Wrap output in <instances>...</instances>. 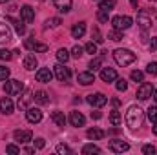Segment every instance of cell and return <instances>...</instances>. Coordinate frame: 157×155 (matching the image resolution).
<instances>
[{
    "mask_svg": "<svg viewBox=\"0 0 157 155\" xmlns=\"http://www.w3.org/2000/svg\"><path fill=\"white\" fill-rule=\"evenodd\" d=\"M143 122H144V112L139 106H132L126 112V124H128V128H132V130L141 128Z\"/></svg>",
    "mask_w": 157,
    "mask_h": 155,
    "instance_id": "cell-1",
    "label": "cell"
},
{
    "mask_svg": "<svg viewBox=\"0 0 157 155\" xmlns=\"http://www.w3.org/2000/svg\"><path fill=\"white\" fill-rule=\"evenodd\" d=\"M113 59L119 66H130L132 62H135V53H132L130 49H124V47H119L113 51Z\"/></svg>",
    "mask_w": 157,
    "mask_h": 155,
    "instance_id": "cell-2",
    "label": "cell"
},
{
    "mask_svg": "<svg viewBox=\"0 0 157 155\" xmlns=\"http://www.w3.org/2000/svg\"><path fill=\"white\" fill-rule=\"evenodd\" d=\"M4 91H6V95H9V97L20 95V93L24 91V84H22L20 80H17V78H7V80H4Z\"/></svg>",
    "mask_w": 157,
    "mask_h": 155,
    "instance_id": "cell-3",
    "label": "cell"
},
{
    "mask_svg": "<svg viewBox=\"0 0 157 155\" xmlns=\"http://www.w3.org/2000/svg\"><path fill=\"white\" fill-rule=\"evenodd\" d=\"M112 24H113V28H115V29L124 31V29H128V28L133 24V18H132V17H128V15H117V17H113V18H112Z\"/></svg>",
    "mask_w": 157,
    "mask_h": 155,
    "instance_id": "cell-4",
    "label": "cell"
},
{
    "mask_svg": "<svg viewBox=\"0 0 157 155\" xmlns=\"http://www.w3.org/2000/svg\"><path fill=\"white\" fill-rule=\"evenodd\" d=\"M53 75L57 77V80H60V82H68L70 77H71V71H70V68H66L62 62H59V64L53 68Z\"/></svg>",
    "mask_w": 157,
    "mask_h": 155,
    "instance_id": "cell-5",
    "label": "cell"
},
{
    "mask_svg": "<svg viewBox=\"0 0 157 155\" xmlns=\"http://www.w3.org/2000/svg\"><path fill=\"white\" fill-rule=\"evenodd\" d=\"M137 24L141 26L143 31L150 29V28H152V15H150L146 9H141V11L137 13Z\"/></svg>",
    "mask_w": 157,
    "mask_h": 155,
    "instance_id": "cell-6",
    "label": "cell"
},
{
    "mask_svg": "<svg viewBox=\"0 0 157 155\" xmlns=\"http://www.w3.org/2000/svg\"><path fill=\"white\" fill-rule=\"evenodd\" d=\"M154 93V86L150 82H143L139 88H137V99L139 100H148Z\"/></svg>",
    "mask_w": 157,
    "mask_h": 155,
    "instance_id": "cell-7",
    "label": "cell"
},
{
    "mask_svg": "<svg viewBox=\"0 0 157 155\" xmlns=\"http://www.w3.org/2000/svg\"><path fill=\"white\" fill-rule=\"evenodd\" d=\"M88 104H91L93 108H102L106 102H108V99H106V95L104 93H91V95H88Z\"/></svg>",
    "mask_w": 157,
    "mask_h": 155,
    "instance_id": "cell-8",
    "label": "cell"
},
{
    "mask_svg": "<svg viewBox=\"0 0 157 155\" xmlns=\"http://www.w3.org/2000/svg\"><path fill=\"white\" fill-rule=\"evenodd\" d=\"M108 148H110V150H112L113 153H122V152H128V150H130V144H128L126 141H121V139H113V141H110Z\"/></svg>",
    "mask_w": 157,
    "mask_h": 155,
    "instance_id": "cell-9",
    "label": "cell"
},
{
    "mask_svg": "<svg viewBox=\"0 0 157 155\" xmlns=\"http://www.w3.org/2000/svg\"><path fill=\"white\" fill-rule=\"evenodd\" d=\"M24 46L29 49V51H35V53H46L48 51V46L42 44V42H37L33 39H26L24 40Z\"/></svg>",
    "mask_w": 157,
    "mask_h": 155,
    "instance_id": "cell-10",
    "label": "cell"
},
{
    "mask_svg": "<svg viewBox=\"0 0 157 155\" xmlns=\"http://www.w3.org/2000/svg\"><path fill=\"white\" fill-rule=\"evenodd\" d=\"M35 99H33V91H29V89H24L22 91V95H20V99H18V108L20 110H28L29 108V104L33 102Z\"/></svg>",
    "mask_w": 157,
    "mask_h": 155,
    "instance_id": "cell-11",
    "label": "cell"
},
{
    "mask_svg": "<svg viewBox=\"0 0 157 155\" xmlns=\"http://www.w3.org/2000/svg\"><path fill=\"white\" fill-rule=\"evenodd\" d=\"M26 119H28V122L37 124V122L42 120V112H40L39 108H28L26 110Z\"/></svg>",
    "mask_w": 157,
    "mask_h": 155,
    "instance_id": "cell-12",
    "label": "cell"
},
{
    "mask_svg": "<svg viewBox=\"0 0 157 155\" xmlns=\"http://www.w3.org/2000/svg\"><path fill=\"white\" fill-rule=\"evenodd\" d=\"M20 18L24 20V22H33L35 20V9L31 7V6H22L20 7Z\"/></svg>",
    "mask_w": 157,
    "mask_h": 155,
    "instance_id": "cell-13",
    "label": "cell"
},
{
    "mask_svg": "<svg viewBox=\"0 0 157 155\" xmlns=\"http://www.w3.org/2000/svg\"><path fill=\"white\" fill-rule=\"evenodd\" d=\"M13 137H15V141L26 144V142H29V141L33 139V133H31L29 130H17V131L13 133Z\"/></svg>",
    "mask_w": 157,
    "mask_h": 155,
    "instance_id": "cell-14",
    "label": "cell"
},
{
    "mask_svg": "<svg viewBox=\"0 0 157 155\" xmlns=\"http://www.w3.org/2000/svg\"><path fill=\"white\" fill-rule=\"evenodd\" d=\"M13 100L9 99V97H2L0 99V112L4 113V115H11L13 113Z\"/></svg>",
    "mask_w": 157,
    "mask_h": 155,
    "instance_id": "cell-15",
    "label": "cell"
},
{
    "mask_svg": "<svg viewBox=\"0 0 157 155\" xmlns=\"http://www.w3.org/2000/svg\"><path fill=\"white\" fill-rule=\"evenodd\" d=\"M101 78L104 82H115L117 80V71L113 68H102L101 70Z\"/></svg>",
    "mask_w": 157,
    "mask_h": 155,
    "instance_id": "cell-16",
    "label": "cell"
},
{
    "mask_svg": "<svg viewBox=\"0 0 157 155\" xmlns=\"http://www.w3.org/2000/svg\"><path fill=\"white\" fill-rule=\"evenodd\" d=\"M35 78L39 82H49L53 78V73H51L49 68H40V70H37V73H35Z\"/></svg>",
    "mask_w": 157,
    "mask_h": 155,
    "instance_id": "cell-17",
    "label": "cell"
},
{
    "mask_svg": "<svg viewBox=\"0 0 157 155\" xmlns=\"http://www.w3.org/2000/svg\"><path fill=\"white\" fill-rule=\"evenodd\" d=\"M77 80L82 86H90V84L95 82V75H93V71H82V73H78Z\"/></svg>",
    "mask_w": 157,
    "mask_h": 155,
    "instance_id": "cell-18",
    "label": "cell"
},
{
    "mask_svg": "<svg viewBox=\"0 0 157 155\" xmlns=\"http://www.w3.org/2000/svg\"><path fill=\"white\" fill-rule=\"evenodd\" d=\"M53 6H55L60 13H68V11H71L73 0H53Z\"/></svg>",
    "mask_w": 157,
    "mask_h": 155,
    "instance_id": "cell-19",
    "label": "cell"
},
{
    "mask_svg": "<svg viewBox=\"0 0 157 155\" xmlns=\"http://www.w3.org/2000/svg\"><path fill=\"white\" fill-rule=\"evenodd\" d=\"M70 122H71V126L80 128V126H84L86 119H84V115H82L80 112H71V113H70Z\"/></svg>",
    "mask_w": 157,
    "mask_h": 155,
    "instance_id": "cell-20",
    "label": "cell"
},
{
    "mask_svg": "<svg viewBox=\"0 0 157 155\" xmlns=\"http://www.w3.org/2000/svg\"><path fill=\"white\" fill-rule=\"evenodd\" d=\"M37 66H39V62H37V57H35L33 53H28V55L24 57V68H26L28 71H33Z\"/></svg>",
    "mask_w": 157,
    "mask_h": 155,
    "instance_id": "cell-21",
    "label": "cell"
},
{
    "mask_svg": "<svg viewBox=\"0 0 157 155\" xmlns=\"http://www.w3.org/2000/svg\"><path fill=\"white\" fill-rule=\"evenodd\" d=\"M84 33H86V22H78V24H75V26L71 28V35H73V39H82Z\"/></svg>",
    "mask_w": 157,
    "mask_h": 155,
    "instance_id": "cell-22",
    "label": "cell"
},
{
    "mask_svg": "<svg viewBox=\"0 0 157 155\" xmlns=\"http://www.w3.org/2000/svg\"><path fill=\"white\" fill-rule=\"evenodd\" d=\"M86 135H88V139H91V141H101L106 133H104L101 128H90V130L86 131Z\"/></svg>",
    "mask_w": 157,
    "mask_h": 155,
    "instance_id": "cell-23",
    "label": "cell"
},
{
    "mask_svg": "<svg viewBox=\"0 0 157 155\" xmlns=\"http://www.w3.org/2000/svg\"><path fill=\"white\" fill-rule=\"evenodd\" d=\"M7 40H11V29L7 28V24L0 22V44H6Z\"/></svg>",
    "mask_w": 157,
    "mask_h": 155,
    "instance_id": "cell-24",
    "label": "cell"
},
{
    "mask_svg": "<svg viewBox=\"0 0 157 155\" xmlns=\"http://www.w3.org/2000/svg\"><path fill=\"white\" fill-rule=\"evenodd\" d=\"M7 22H11V24L15 26V31H17L18 35H24V33H26V26H24V20L20 22V20H17V18H13V17H7Z\"/></svg>",
    "mask_w": 157,
    "mask_h": 155,
    "instance_id": "cell-25",
    "label": "cell"
},
{
    "mask_svg": "<svg viewBox=\"0 0 157 155\" xmlns=\"http://www.w3.org/2000/svg\"><path fill=\"white\" fill-rule=\"evenodd\" d=\"M51 120L57 124V126H60V128H64V124H66V117H64V112H53L51 113Z\"/></svg>",
    "mask_w": 157,
    "mask_h": 155,
    "instance_id": "cell-26",
    "label": "cell"
},
{
    "mask_svg": "<svg viewBox=\"0 0 157 155\" xmlns=\"http://www.w3.org/2000/svg\"><path fill=\"white\" fill-rule=\"evenodd\" d=\"M33 99H35V102H39V104H48V102H49L48 93H46V91H42V89L33 93Z\"/></svg>",
    "mask_w": 157,
    "mask_h": 155,
    "instance_id": "cell-27",
    "label": "cell"
},
{
    "mask_svg": "<svg viewBox=\"0 0 157 155\" xmlns=\"http://www.w3.org/2000/svg\"><path fill=\"white\" fill-rule=\"evenodd\" d=\"M70 57H71V55H70V51H68L66 47H60V49L57 51V60L62 62V64H66V62L70 60Z\"/></svg>",
    "mask_w": 157,
    "mask_h": 155,
    "instance_id": "cell-28",
    "label": "cell"
},
{
    "mask_svg": "<svg viewBox=\"0 0 157 155\" xmlns=\"http://www.w3.org/2000/svg\"><path fill=\"white\" fill-rule=\"evenodd\" d=\"M102 60H104V55H99V57H93L91 59V62H90V71H95V70H99L101 66H102Z\"/></svg>",
    "mask_w": 157,
    "mask_h": 155,
    "instance_id": "cell-29",
    "label": "cell"
},
{
    "mask_svg": "<svg viewBox=\"0 0 157 155\" xmlns=\"http://www.w3.org/2000/svg\"><path fill=\"white\" fill-rule=\"evenodd\" d=\"M115 7V0H101L99 2V9H102V11H112Z\"/></svg>",
    "mask_w": 157,
    "mask_h": 155,
    "instance_id": "cell-30",
    "label": "cell"
},
{
    "mask_svg": "<svg viewBox=\"0 0 157 155\" xmlns=\"http://www.w3.org/2000/svg\"><path fill=\"white\" fill-rule=\"evenodd\" d=\"M108 39L113 40V42H119V40L124 39V35H122V31H121V29H115V28H113V29L108 33Z\"/></svg>",
    "mask_w": 157,
    "mask_h": 155,
    "instance_id": "cell-31",
    "label": "cell"
},
{
    "mask_svg": "<svg viewBox=\"0 0 157 155\" xmlns=\"http://www.w3.org/2000/svg\"><path fill=\"white\" fill-rule=\"evenodd\" d=\"M62 24V20L59 18V17H53V18H48L46 22H44V28L48 29V28H57V26H60Z\"/></svg>",
    "mask_w": 157,
    "mask_h": 155,
    "instance_id": "cell-32",
    "label": "cell"
},
{
    "mask_svg": "<svg viewBox=\"0 0 157 155\" xmlns=\"http://www.w3.org/2000/svg\"><path fill=\"white\" fill-rule=\"evenodd\" d=\"M82 153H84V155H90V153H101V148H99V146H95V144H86V146L82 148Z\"/></svg>",
    "mask_w": 157,
    "mask_h": 155,
    "instance_id": "cell-33",
    "label": "cell"
},
{
    "mask_svg": "<svg viewBox=\"0 0 157 155\" xmlns=\"http://www.w3.org/2000/svg\"><path fill=\"white\" fill-rule=\"evenodd\" d=\"M110 122H112L113 126H119V124L122 122V117H121V113H119L117 110H113V112L110 113Z\"/></svg>",
    "mask_w": 157,
    "mask_h": 155,
    "instance_id": "cell-34",
    "label": "cell"
},
{
    "mask_svg": "<svg viewBox=\"0 0 157 155\" xmlns=\"http://www.w3.org/2000/svg\"><path fill=\"white\" fill-rule=\"evenodd\" d=\"M84 51L86 53H90V55H97V44L91 40V42H88L86 46H84Z\"/></svg>",
    "mask_w": 157,
    "mask_h": 155,
    "instance_id": "cell-35",
    "label": "cell"
},
{
    "mask_svg": "<svg viewBox=\"0 0 157 155\" xmlns=\"http://www.w3.org/2000/svg\"><path fill=\"white\" fill-rule=\"evenodd\" d=\"M91 37H93V42H95V44H102V42H104L102 35H101V31H99V28H93V33H91Z\"/></svg>",
    "mask_w": 157,
    "mask_h": 155,
    "instance_id": "cell-36",
    "label": "cell"
},
{
    "mask_svg": "<svg viewBox=\"0 0 157 155\" xmlns=\"http://www.w3.org/2000/svg\"><path fill=\"white\" fill-rule=\"evenodd\" d=\"M57 153L68 155V153H71V148H70L68 144H57Z\"/></svg>",
    "mask_w": 157,
    "mask_h": 155,
    "instance_id": "cell-37",
    "label": "cell"
},
{
    "mask_svg": "<svg viewBox=\"0 0 157 155\" xmlns=\"http://www.w3.org/2000/svg\"><path fill=\"white\" fill-rule=\"evenodd\" d=\"M132 80H135V82H143V80H144V73L139 71V70H133V71H132Z\"/></svg>",
    "mask_w": 157,
    "mask_h": 155,
    "instance_id": "cell-38",
    "label": "cell"
},
{
    "mask_svg": "<svg viewBox=\"0 0 157 155\" xmlns=\"http://www.w3.org/2000/svg\"><path fill=\"white\" fill-rule=\"evenodd\" d=\"M115 88H117L119 91H126V88H128V82L124 80V78H119L115 80Z\"/></svg>",
    "mask_w": 157,
    "mask_h": 155,
    "instance_id": "cell-39",
    "label": "cell"
},
{
    "mask_svg": "<svg viewBox=\"0 0 157 155\" xmlns=\"http://www.w3.org/2000/svg\"><path fill=\"white\" fill-rule=\"evenodd\" d=\"M108 18H110L108 11H102V9L97 11V20H99V22H108Z\"/></svg>",
    "mask_w": 157,
    "mask_h": 155,
    "instance_id": "cell-40",
    "label": "cell"
},
{
    "mask_svg": "<svg viewBox=\"0 0 157 155\" xmlns=\"http://www.w3.org/2000/svg\"><path fill=\"white\" fill-rule=\"evenodd\" d=\"M84 55V47H80V46H75L73 49H71V57L73 59H80Z\"/></svg>",
    "mask_w": 157,
    "mask_h": 155,
    "instance_id": "cell-41",
    "label": "cell"
},
{
    "mask_svg": "<svg viewBox=\"0 0 157 155\" xmlns=\"http://www.w3.org/2000/svg\"><path fill=\"white\" fill-rule=\"evenodd\" d=\"M148 119L152 122H157V106H150L148 108Z\"/></svg>",
    "mask_w": 157,
    "mask_h": 155,
    "instance_id": "cell-42",
    "label": "cell"
},
{
    "mask_svg": "<svg viewBox=\"0 0 157 155\" xmlns=\"http://www.w3.org/2000/svg\"><path fill=\"white\" fill-rule=\"evenodd\" d=\"M11 59H13V51L0 49V60H11Z\"/></svg>",
    "mask_w": 157,
    "mask_h": 155,
    "instance_id": "cell-43",
    "label": "cell"
},
{
    "mask_svg": "<svg viewBox=\"0 0 157 155\" xmlns=\"http://www.w3.org/2000/svg\"><path fill=\"white\" fill-rule=\"evenodd\" d=\"M146 73L148 75H157V62H150L146 66Z\"/></svg>",
    "mask_w": 157,
    "mask_h": 155,
    "instance_id": "cell-44",
    "label": "cell"
},
{
    "mask_svg": "<svg viewBox=\"0 0 157 155\" xmlns=\"http://www.w3.org/2000/svg\"><path fill=\"white\" fill-rule=\"evenodd\" d=\"M6 152L11 153V155H17V153H20V148L15 146V144H7V146H6Z\"/></svg>",
    "mask_w": 157,
    "mask_h": 155,
    "instance_id": "cell-45",
    "label": "cell"
},
{
    "mask_svg": "<svg viewBox=\"0 0 157 155\" xmlns=\"http://www.w3.org/2000/svg\"><path fill=\"white\" fill-rule=\"evenodd\" d=\"M9 78V68L0 66V80H7Z\"/></svg>",
    "mask_w": 157,
    "mask_h": 155,
    "instance_id": "cell-46",
    "label": "cell"
},
{
    "mask_svg": "<svg viewBox=\"0 0 157 155\" xmlns=\"http://www.w3.org/2000/svg\"><path fill=\"white\" fill-rule=\"evenodd\" d=\"M157 150H155V146H152V144H146V146H143V153L144 155H154Z\"/></svg>",
    "mask_w": 157,
    "mask_h": 155,
    "instance_id": "cell-47",
    "label": "cell"
},
{
    "mask_svg": "<svg viewBox=\"0 0 157 155\" xmlns=\"http://www.w3.org/2000/svg\"><path fill=\"white\" fill-rule=\"evenodd\" d=\"M33 142H35V148H37V150H42V148H44V144H46L42 137H39V139H35Z\"/></svg>",
    "mask_w": 157,
    "mask_h": 155,
    "instance_id": "cell-48",
    "label": "cell"
},
{
    "mask_svg": "<svg viewBox=\"0 0 157 155\" xmlns=\"http://www.w3.org/2000/svg\"><path fill=\"white\" fill-rule=\"evenodd\" d=\"M150 51H157V39L150 40Z\"/></svg>",
    "mask_w": 157,
    "mask_h": 155,
    "instance_id": "cell-49",
    "label": "cell"
},
{
    "mask_svg": "<svg viewBox=\"0 0 157 155\" xmlns=\"http://www.w3.org/2000/svg\"><path fill=\"white\" fill-rule=\"evenodd\" d=\"M101 117H102L101 112H91V119H95V120H97V119H101Z\"/></svg>",
    "mask_w": 157,
    "mask_h": 155,
    "instance_id": "cell-50",
    "label": "cell"
},
{
    "mask_svg": "<svg viewBox=\"0 0 157 155\" xmlns=\"http://www.w3.org/2000/svg\"><path fill=\"white\" fill-rule=\"evenodd\" d=\"M112 104H113L115 108H119V106H121V100H119V99H112Z\"/></svg>",
    "mask_w": 157,
    "mask_h": 155,
    "instance_id": "cell-51",
    "label": "cell"
},
{
    "mask_svg": "<svg viewBox=\"0 0 157 155\" xmlns=\"http://www.w3.org/2000/svg\"><path fill=\"white\" fill-rule=\"evenodd\" d=\"M26 153H35V148H24Z\"/></svg>",
    "mask_w": 157,
    "mask_h": 155,
    "instance_id": "cell-52",
    "label": "cell"
},
{
    "mask_svg": "<svg viewBox=\"0 0 157 155\" xmlns=\"http://www.w3.org/2000/svg\"><path fill=\"white\" fill-rule=\"evenodd\" d=\"M137 2H139V0H130V4H132L133 7H137Z\"/></svg>",
    "mask_w": 157,
    "mask_h": 155,
    "instance_id": "cell-53",
    "label": "cell"
},
{
    "mask_svg": "<svg viewBox=\"0 0 157 155\" xmlns=\"http://www.w3.org/2000/svg\"><path fill=\"white\" fill-rule=\"evenodd\" d=\"M154 133L157 135V122H154Z\"/></svg>",
    "mask_w": 157,
    "mask_h": 155,
    "instance_id": "cell-54",
    "label": "cell"
},
{
    "mask_svg": "<svg viewBox=\"0 0 157 155\" xmlns=\"http://www.w3.org/2000/svg\"><path fill=\"white\" fill-rule=\"evenodd\" d=\"M152 95H154V99H155V102H157V89H154V93H152Z\"/></svg>",
    "mask_w": 157,
    "mask_h": 155,
    "instance_id": "cell-55",
    "label": "cell"
},
{
    "mask_svg": "<svg viewBox=\"0 0 157 155\" xmlns=\"http://www.w3.org/2000/svg\"><path fill=\"white\" fill-rule=\"evenodd\" d=\"M6 2H9V0H0V4H6Z\"/></svg>",
    "mask_w": 157,
    "mask_h": 155,
    "instance_id": "cell-56",
    "label": "cell"
},
{
    "mask_svg": "<svg viewBox=\"0 0 157 155\" xmlns=\"http://www.w3.org/2000/svg\"><path fill=\"white\" fill-rule=\"evenodd\" d=\"M152 2H157V0H152Z\"/></svg>",
    "mask_w": 157,
    "mask_h": 155,
    "instance_id": "cell-57",
    "label": "cell"
},
{
    "mask_svg": "<svg viewBox=\"0 0 157 155\" xmlns=\"http://www.w3.org/2000/svg\"><path fill=\"white\" fill-rule=\"evenodd\" d=\"M40 2H44V0H40Z\"/></svg>",
    "mask_w": 157,
    "mask_h": 155,
    "instance_id": "cell-58",
    "label": "cell"
}]
</instances>
